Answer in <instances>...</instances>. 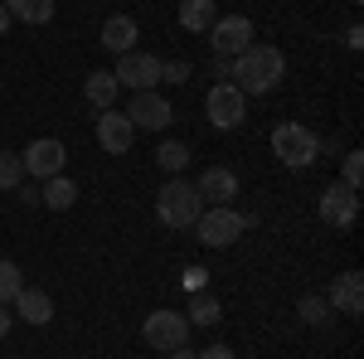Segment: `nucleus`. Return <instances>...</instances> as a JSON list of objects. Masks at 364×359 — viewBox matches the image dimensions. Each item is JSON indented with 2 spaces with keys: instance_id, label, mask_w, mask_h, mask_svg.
<instances>
[{
  "instance_id": "nucleus-25",
  "label": "nucleus",
  "mask_w": 364,
  "mask_h": 359,
  "mask_svg": "<svg viewBox=\"0 0 364 359\" xmlns=\"http://www.w3.org/2000/svg\"><path fill=\"white\" fill-rule=\"evenodd\" d=\"M296 316H301L306 326H321V321L331 316V301H326V296H301V301H296Z\"/></svg>"
},
{
  "instance_id": "nucleus-15",
  "label": "nucleus",
  "mask_w": 364,
  "mask_h": 359,
  "mask_svg": "<svg viewBox=\"0 0 364 359\" xmlns=\"http://www.w3.org/2000/svg\"><path fill=\"white\" fill-rule=\"evenodd\" d=\"M136 34H141V25L132 15H112V20H102V49L132 54V49H136Z\"/></svg>"
},
{
  "instance_id": "nucleus-7",
  "label": "nucleus",
  "mask_w": 364,
  "mask_h": 359,
  "mask_svg": "<svg viewBox=\"0 0 364 359\" xmlns=\"http://www.w3.org/2000/svg\"><path fill=\"white\" fill-rule=\"evenodd\" d=\"M117 87H132V92H146V87L161 83V58L156 54H117V68H112Z\"/></svg>"
},
{
  "instance_id": "nucleus-6",
  "label": "nucleus",
  "mask_w": 364,
  "mask_h": 359,
  "mask_svg": "<svg viewBox=\"0 0 364 359\" xmlns=\"http://www.w3.org/2000/svg\"><path fill=\"white\" fill-rule=\"evenodd\" d=\"M20 166H25V175H34V180L63 175V166H68V146L54 141V136H39V141H29V146H25Z\"/></svg>"
},
{
  "instance_id": "nucleus-30",
  "label": "nucleus",
  "mask_w": 364,
  "mask_h": 359,
  "mask_svg": "<svg viewBox=\"0 0 364 359\" xmlns=\"http://www.w3.org/2000/svg\"><path fill=\"white\" fill-rule=\"evenodd\" d=\"M170 359H199V355L190 350V345H180V350H170Z\"/></svg>"
},
{
  "instance_id": "nucleus-26",
  "label": "nucleus",
  "mask_w": 364,
  "mask_h": 359,
  "mask_svg": "<svg viewBox=\"0 0 364 359\" xmlns=\"http://www.w3.org/2000/svg\"><path fill=\"white\" fill-rule=\"evenodd\" d=\"M340 175H345L340 185H350V190H360V185H364V156H360V151L345 156V170H340Z\"/></svg>"
},
{
  "instance_id": "nucleus-16",
  "label": "nucleus",
  "mask_w": 364,
  "mask_h": 359,
  "mask_svg": "<svg viewBox=\"0 0 364 359\" xmlns=\"http://www.w3.org/2000/svg\"><path fill=\"white\" fill-rule=\"evenodd\" d=\"M214 20H219V5H214V0H180V29L209 34Z\"/></svg>"
},
{
  "instance_id": "nucleus-17",
  "label": "nucleus",
  "mask_w": 364,
  "mask_h": 359,
  "mask_svg": "<svg viewBox=\"0 0 364 359\" xmlns=\"http://www.w3.org/2000/svg\"><path fill=\"white\" fill-rule=\"evenodd\" d=\"M15 311L25 316L29 326H49V321H54V301H49V291H39V286H25V291L15 296Z\"/></svg>"
},
{
  "instance_id": "nucleus-32",
  "label": "nucleus",
  "mask_w": 364,
  "mask_h": 359,
  "mask_svg": "<svg viewBox=\"0 0 364 359\" xmlns=\"http://www.w3.org/2000/svg\"><path fill=\"white\" fill-rule=\"evenodd\" d=\"M15 25V20H10V10H5V5H0V34H5V29Z\"/></svg>"
},
{
  "instance_id": "nucleus-4",
  "label": "nucleus",
  "mask_w": 364,
  "mask_h": 359,
  "mask_svg": "<svg viewBox=\"0 0 364 359\" xmlns=\"http://www.w3.org/2000/svg\"><path fill=\"white\" fill-rule=\"evenodd\" d=\"M252 219H243L233 204H209L204 214L195 219V233L204 248H228V243H238V233L248 228Z\"/></svg>"
},
{
  "instance_id": "nucleus-18",
  "label": "nucleus",
  "mask_w": 364,
  "mask_h": 359,
  "mask_svg": "<svg viewBox=\"0 0 364 359\" xmlns=\"http://www.w3.org/2000/svg\"><path fill=\"white\" fill-rule=\"evenodd\" d=\"M10 10V20H25V25H49L54 20V0H0Z\"/></svg>"
},
{
  "instance_id": "nucleus-2",
  "label": "nucleus",
  "mask_w": 364,
  "mask_h": 359,
  "mask_svg": "<svg viewBox=\"0 0 364 359\" xmlns=\"http://www.w3.org/2000/svg\"><path fill=\"white\" fill-rule=\"evenodd\" d=\"M156 214L166 228H195V219L204 214V199L190 180H166L161 194H156Z\"/></svg>"
},
{
  "instance_id": "nucleus-23",
  "label": "nucleus",
  "mask_w": 364,
  "mask_h": 359,
  "mask_svg": "<svg viewBox=\"0 0 364 359\" xmlns=\"http://www.w3.org/2000/svg\"><path fill=\"white\" fill-rule=\"evenodd\" d=\"M20 291H25V277H20V267H15L10 257H0V306L15 301Z\"/></svg>"
},
{
  "instance_id": "nucleus-33",
  "label": "nucleus",
  "mask_w": 364,
  "mask_h": 359,
  "mask_svg": "<svg viewBox=\"0 0 364 359\" xmlns=\"http://www.w3.org/2000/svg\"><path fill=\"white\" fill-rule=\"evenodd\" d=\"M355 5H360V0H355Z\"/></svg>"
},
{
  "instance_id": "nucleus-1",
  "label": "nucleus",
  "mask_w": 364,
  "mask_h": 359,
  "mask_svg": "<svg viewBox=\"0 0 364 359\" xmlns=\"http://www.w3.org/2000/svg\"><path fill=\"white\" fill-rule=\"evenodd\" d=\"M228 78H233V87L243 97H262V92H272L287 78V58L272 44H248L243 54L228 63Z\"/></svg>"
},
{
  "instance_id": "nucleus-14",
  "label": "nucleus",
  "mask_w": 364,
  "mask_h": 359,
  "mask_svg": "<svg viewBox=\"0 0 364 359\" xmlns=\"http://www.w3.org/2000/svg\"><path fill=\"white\" fill-rule=\"evenodd\" d=\"M199 199L204 204H233V194H238V175L224 166H214V170H204V180L195 185Z\"/></svg>"
},
{
  "instance_id": "nucleus-5",
  "label": "nucleus",
  "mask_w": 364,
  "mask_h": 359,
  "mask_svg": "<svg viewBox=\"0 0 364 359\" xmlns=\"http://www.w3.org/2000/svg\"><path fill=\"white\" fill-rule=\"evenodd\" d=\"M204 117H209L219 132H233V127H243V117H248V97L233 83H214L209 97H204Z\"/></svg>"
},
{
  "instance_id": "nucleus-19",
  "label": "nucleus",
  "mask_w": 364,
  "mask_h": 359,
  "mask_svg": "<svg viewBox=\"0 0 364 359\" xmlns=\"http://www.w3.org/2000/svg\"><path fill=\"white\" fill-rule=\"evenodd\" d=\"M39 194H44V204H49V209H58V214L78 204V185H73L68 175H49V180H44V190H39Z\"/></svg>"
},
{
  "instance_id": "nucleus-27",
  "label": "nucleus",
  "mask_w": 364,
  "mask_h": 359,
  "mask_svg": "<svg viewBox=\"0 0 364 359\" xmlns=\"http://www.w3.org/2000/svg\"><path fill=\"white\" fill-rule=\"evenodd\" d=\"M185 78H190V63H185V58H180V63H166V58H161V83H185Z\"/></svg>"
},
{
  "instance_id": "nucleus-3",
  "label": "nucleus",
  "mask_w": 364,
  "mask_h": 359,
  "mask_svg": "<svg viewBox=\"0 0 364 359\" xmlns=\"http://www.w3.org/2000/svg\"><path fill=\"white\" fill-rule=\"evenodd\" d=\"M272 151H277L282 166L306 170V166H316V156H321V136H316L311 127H301V122H282L277 132H272Z\"/></svg>"
},
{
  "instance_id": "nucleus-29",
  "label": "nucleus",
  "mask_w": 364,
  "mask_h": 359,
  "mask_svg": "<svg viewBox=\"0 0 364 359\" xmlns=\"http://www.w3.org/2000/svg\"><path fill=\"white\" fill-rule=\"evenodd\" d=\"M345 44H350V49H364V29L350 25V29H345Z\"/></svg>"
},
{
  "instance_id": "nucleus-12",
  "label": "nucleus",
  "mask_w": 364,
  "mask_h": 359,
  "mask_svg": "<svg viewBox=\"0 0 364 359\" xmlns=\"http://www.w3.org/2000/svg\"><path fill=\"white\" fill-rule=\"evenodd\" d=\"M132 136H136V127L127 122V112H97V141H102V151L107 156H127L132 151Z\"/></svg>"
},
{
  "instance_id": "nucleus-9",
  "label": "nucleus",
  "mask_w": 364,
  "mask_h": 359,
  "mask_svg": "<svg viewBox=\"0 0 364 359\" xmlns=\"http://www.w3.org/2000/svg\"><path fill=\"white\" fill-rule=\"evenodd\" d=\"M209 39H214V54L219 58H238L252 44V20L248 15H219L214 29H209Z\"/></svg>"
},
{
  "instance_id": "nucleus-13",
  "label": "nucleus",
  "mask_w": 364,
  "mask_h": 359,
  "mask_svg": "<svg viewBox=\"0 0 364 359\" xmlns=\"http://www.w3.org/2000/svg\"><path fill=\"white\" fill-rule=\"evenodd\" d=\"M326 301H331V311H345V316H360V311H364V277H360V272H340Z\"/></svg>"
},
{
  "instance_id": "nucleus-10",
  "label": "nucleus",
  "mask_w": 364,
  "mask_h": 359,
  "mask_svg": "<svg viewBox=\"0 0 364 359\" xmlns=\"http://www.w3.org/2000/svg\"><path fill=\"white\" fill-rule=\"evenodd\" d=\"M146 340L170 355V350H180V345L190 340V321H185L180 311H151V316H146Z\"/></svg>"
},
{
  "instance_id": "nucleus-21",
  "label": "nucleus",
  "mask_w": 364,
  "mask_h": 359,
  "mask_svg": "<svg viewBox=\"0 0 364 359\" xmlns=\"http://www.w3.org/2000/svg\"><path fill=\"white\" fill-rule=\"evenodd\" d=\"M219 316H224L219 296H209V291H195V296H190V316H185V321H195V326H219Z\"/></svg>"
},
{
  "instance_id": "nucleus-8",
  "label": "nucleus",
  "mask_w": 364,
  "mask_h": 359,
  "mask_svg": "<svg viewBox=\"0 0 364 359\" xmlns=\"http://www.w3.org/2000/svg\"><path fill=\"white\" fill-rule=\"evenodd\" d=\"M170 117H175V107H170L156 87L132 92V102H127V122H132V127H141V132H166Z\"/></svg>"
},
{
  "instance_id": "nucleus-22",
  "label": "nucleus",
  "mask_w": 364,
  "mask_h": 359,
  "mask_svg": "<svg viewBox=\"0 0 364 359\" xmlns=\"http://www.w3.org/2000/svg\"><path fill=\"white\" fill-rule=\"evenodd\" d=\"M156 166L170 170V175H180V170L190 166V146H185V141H161V146H156Z\"/></svg>"
},
{
  "instance_id": "nucleus-24",
  "label": "nucleus",
  "mask_w": 364,
  "mask_h": 359,
  "mask_svg": "<svg viewBox=\"0 0 364 359\" xmlns=\"http://www.w3.org/2000/svg\"><path fill=\"white\" fill-rule=\"evenodd\" d=\"M20 180H25L20 156H15V151H0V190H20Z\"/></svg>"
},
{
  "instance_id": "nucleus-28",
  "label": "nucleus",
  "mask_w": 364,
  "mask_h": 359,
  "mask_svg": "<svg viewBox=\"0 0 364 359\" xmlns=\"http://www.w3.org/2000/svg\"><path fill=\"white\" fill-rule=\"evenodd\" d=\"M199 359H233L228 345H209V350H199Z\"/></svg>"
},
{
  "instance_id": "nucleus-11",
  "label": "nucleus",
  "mask_w": 364,
  "mask_h": 359,
  "mask_svg": "<svg viewBox=\"0 0 364 359\" xmlns=\"http://www.w3.org/2000/svg\"><path fill=\"white\" fill-rule=\"evenodd\" d=\"M321 219L331 223V228H350V223L360 219V190L331 185V190L321 194Z\"/></svg>"
},
{
  "instance_id": "nucleus-20",
  "label": "nucleus",
  "mask_w": 364,
  "mask_h": 359,
  "mask_svg": "<svg viewBox=\"0 0 364 359\" xmlns=\"http://www.w3.org/2000/svg\"><path fill=\"white\" fill-rule=\"evenodd\" d=\"M83 92H87V102H97V112H107L117 102V78L112 73H87V83H83Z\"/></svg>"
},
{
  "instance_id": "nucleus-31",
  "label": "nucleus",
  "mask_w": 364,
  "mask_h": 359,
  "mask_svg": "<svg viewBox=\"0 0 364 359\" xmlns=\"http://www.w3.org/2000/svg\"><path fill=\"white\" fill-rule=\"evenodd\" d=\"M5 335H10V311L0 306V340H5Z\"/></svg>"
}]
</instances>
